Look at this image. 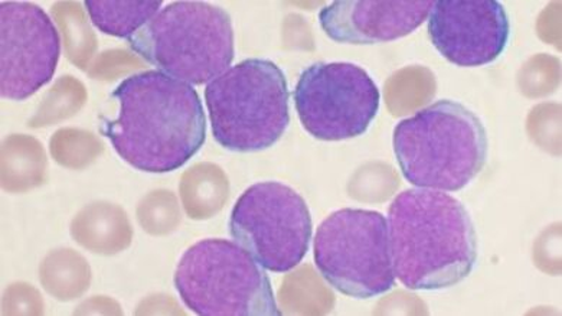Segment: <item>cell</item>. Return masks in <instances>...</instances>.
Masks as SVG:
<instances>
[{
  "label": "cell",
  "mask_w": 562,
  "mask_h": 316,
  "mask_svg": "<svg viewBox=\"0 0 562 316\" xmlns=\"http://www.w3.org/2000/svg\"><path fill=\"white\" fill-rule=\"evenodd\" d=\"M114 121L101 117V135L137 171L173 172L200 153L206 117L193 86L162 71H143L113 91Z\"/></svg>",
  "instance_id": "cell-1"
},
{
  "label": "cell",
  "mask_w": 562,
  "mask_h": 316,
  "mask_svg": "<svg viewBox=\"0 0 562 316\" xmlns=\"http://www.w3.org/2000/svg\"><path fill=\"white\" fill-rule=\"evenodd\" d=\"M389 236L395 278L409 291L459 285L477 262L469 211L443 191L412 188L390 205Z\"/></svg>",
  "instance_id": "cell-2"
},
{
  "label": "cell",
  "mask_w": 562,
  "mask_h": 316,
  "mask_svg": "<svg viewBox=\"0 0 562 316\" xmlns=\"http://www.w3.org/2000/svg\"><path fill=\"white\" fill-rule=\"evenodd\" d=\"M394 154L405 180L417 188L456 192L483 171L490 139L467 105L439 100L394 129Z\"/></svg>",
  "instance_id": "cell-3"
},
{
  "label": "cell",
  "mask_w": 562,
  "mask_h": 316,
  "mask_svg": "<svg viewBox=\"0 0 562 316\" xmlns=\"http://www.w3.org/2000/svg\"><path fill=\"white\" fill-rule=\"evenodd\" d=\"M139 57L173 79L209 84L235 57L232 16L206 2L166 4L128 38Z\"/></svg>",
  "instance_id": "cell-4"
},
{
  "label": "cell",
  "mask_w": 562,
  "mask_h": 316,
  "mask_svg": "<svg viewBox=\"0 0 562 316\" xmlns=\"http://www.w3.org/2000/svg\"><path fill=\"white\" fill-rule=\"evenodd\" d=\"M212 136L232 153H260L290 125V91L284 72L270 59L241 61L205 89Z\"/></svg>",
  "instance_id": "cell-5"
},
{
  "label": "cell",
  "mask_w": 562,
  "mask_h": 316,
  "mask_svg": "<svg viewBox=\"0 0 562 316\" xmlns=\"http://www.w3.org/2000/svg\"><path fill=\"white\" fill-rule=\"evenodd\" d=\"M183 304L201 316H281L271 282L237 242L205 238L189 247L175 272Z\"/></svg>",
  "instance_id": "cell-6"
},
{
  "label": "cell",
  "mask_w": 562,
  "mask_h": 316,
  "mask_svg": "<svg viewBox=\"0 0 562 316\" xmlns=\"http://www.w3.org/2000/svg\"><path fill=\"white\" fill-rule=\"evenodd\" d=\"M313 256L322 278L355 300L384 295L395 285L389 223L378 211L331 213L317 228Z\"/></svg>",
  "instance_id": "cell-7"
},
{
  "label": "cell",
  "mask_w": 562,
  "mask_h": 316,
  "mask_svg": "<svg viewBox=\"0 0 562 316\" xmlns=\"http://www.w3.org/2000/svg\"><path fill=\"white\" fill-rule=\"evenodd\" d=\"M229 235L262 269L288 273L303 262L311 246V211L292 187L258 182L235 203Z\"/></svg>",
  "instance_id": "cell-8"
},
{
  "label": "cell",
  "mask_w": 562,
  "mask_h": 316,
  "mask_svg": "<svg viewBox=\"0 0 562 316\" xmlns=\"http://www.w3.org/2000/svg\"><path fill=\"white\" fill-rule=\"evenodd\" d=\"M381 94L362 67L351 63H316L294 89L302 126L315 139L339 142L362 136L376 117Z\"/></svg>",
  "instance_id": "cell-9"
},
{
  "label": "cell",
  "mask_w": 562,
  "mask_h": 316,
  "mask_svg": "<svg viewBox=\"0 0 562 316\" xmlns=\"http://www.w3.org/2000/svg\"><path fill=\"white\" fill-rule=\"evenodd\" d=\"M61 57L48 13L30 2L0 3V94L24 102L47 86Z\"/></svg>",
  "instance_id": "cell-10"
},
{
  "label": "cell",
  "mask_w": 562,
  "mask_h": 316,
  "mask_svg": "<svg viewBox=\"0 0 562 316\" xmlns=\"http://www.w3.org/2000/svg\"><path fill=\"white\" fill-rule=\"evenodd\" d=\"M428 35L447 61L483 67L504 54L510 22L496 0H437L428 13Z\"/></svg>",
  "instance_id": "cell-11"
},
{
  "label": "cell",
  "mask_w": 562,
  "mask_h": 316,
  "mask_svg": "<svg viewBox=\"0 0 562 316\" xmlns=\"http://www.w3.org/2000/svg\"><path fill=\"white\" fill-rule=\"evenodd\" d=\"M430 0H351L334 2L319 12V24L339 44L391 43L413 34L427 21Z\"/></svg>",
  "instance_id": "cell-12"
},
{
  "label": "cell",
  "mask_w": 562,
  "mask_h": 316,
  "mask_svg": "<svg viewBox=\"0 0 562 316\" xmlns=\"http://www.w3.org/2000/svg\"><path fill=\"white\" fill-rule=\"evenodd\" d=\"M87 12L97 30L116 38H131L162 8L155 0H86Z\"/></svg>",
  "instance_id": "cell-13"
}]
</instances>
